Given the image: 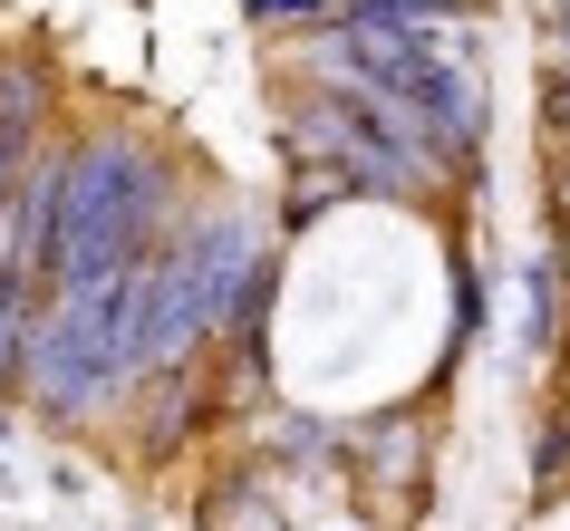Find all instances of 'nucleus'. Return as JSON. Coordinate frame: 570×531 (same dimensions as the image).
I'll return each mask as SVG.
<instances>
[{
  "label": "nucleus",
  "instance_id": "nucleus-1",
  "mask_svg": "<svg viewBox=\"0 0 570 531\" xmlns=\"http://www.w3.org/2000/svg\"><path fill=\"white\" fill-rule=\"evenodd\" d=\"M155 155L136 136H107L78 165H59V213H49V252H59V281H107V271L146 262L155 233Z\"/></svg>",
  "mask_w": 570,
  "mask_h": 531
},
{
  "label": "nucleus",
  "instance_id": "nucleus-2",
  "mask_svg": "<svg viewBox=\"0 0 570 531\" xmlns=\"http://www.w3.org/2000/svg\"><path fill=\"white\" fill-rule=\"evenodd\" d=\"M301 146H309V155H330L338 175H348V184H367V194H425V184L445 175V165H435L425 146L387 136V126H377V117H358L348 97H338V107H309Z\"/></svg>",
  "mask_w": 570,
  "mask_h": 531
},
{
  "label": "nucleus",
  "instance_id": "nucleus-3",
  "mask_svg": "<svg viewBox=\"0 0 570 531\" xmlns=\"http://www.w3.org/2000/svg\"><path fill=\"white\" fill-rule=\"evenodd\" d=\"M338 10H348V0H252V20H262V30H281V20H338Z\"/></svg>",
  "mask_w": 570,
  "mask_h": 531
}]
</instances>
